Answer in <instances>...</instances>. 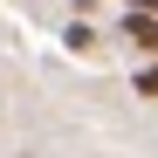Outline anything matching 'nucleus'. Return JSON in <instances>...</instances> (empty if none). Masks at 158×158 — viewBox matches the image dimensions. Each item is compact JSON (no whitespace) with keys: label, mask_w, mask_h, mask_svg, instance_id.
<instances>
[{"label":"nucleus","mask_w":158,"mask_h":158,"mask_svg":"<svg viewBox=\"0 0 158 158\" xmlns=\"http://www.w3.org/2000/svg\"><path fill=\"white\" fill-rule=\"evenodd\" d=\"M131 7H151V0H131Z\"/></svg>","instance_id":"3"},{"label":"nucleus","mask_w":158,"mask_h":158,"mask_svg":"<svg viewBox=\"0 0 158 158\" xmlns=\"http://www.w3.org/2000/svg\"><path fill=\"white\" fill-rule=\"evenodd\" d=\"M138 96H151V103H158V62H151V69H138Z\"/></svg>","instance_id":"2"},{"label":"nucleus","mask_w":158,"mask_h":158,"mask_svg":"<svg viewBox=\"0 0 158 158\" xmlns=\"http://www.w3.org/2000/svg\"><path fill=\"white\" fill-rule=\"evenodd\" d=\"M124 41H138V48H151V55H158V14L131 7V14H124Z\"/></svg>","instance_id":"1"}]
</instances>
